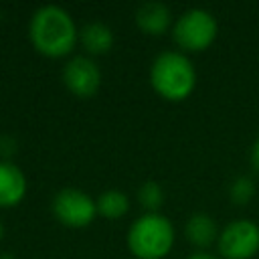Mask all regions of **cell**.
<instances>
[{
	"mask_svg": "<svg viewBox=\"0 0 259 259\" xmlns=\"http://www.w3.org/2000/svg\"><path fill=\"white\" fill-rule=\"evenodd\" d=\"M30 40L34 49L47 57H65L77 42V26L73 16L55 4L40 6L30 18Z\"/></svg>",
	"mask_w": 259,
	"mask_h": 259,
	"instance_id": "6da1fadb",
	"label": "cell"
},
{
	"mask_svg": "<svg viewBox=\"0 0 259 259\" xmlns=\"http://www.w3.org/2000/svg\"><path fill=\"white\" fill-rule=\"evenodd\" d=\"M150 83L162 97L170 101H182L194 89L196 71L184 53L164 51L152 61Z\"/></svg>",
	"mask_w": 259,
	"mask_h": 259,
	"instance_id": "7a4b0ae2",
	"label": "cell"
},
{
	"mask_svg": "<svg viewBox=\"0 0 259 259\" xmlns=\"http://www.w3.org/2000/svg\"><path fill=\"white\" fill-rule=\"evenodd\" d=\"M127 245L138 259H162L174 245V227L164 214L144 212L132 223Z\"/></svg>",
	"mask_w": 259,
	"mask_h": 259,
	"instance_id": "3957f363",
	"label": "cell"
},
{
	"mask_svg": "<svg viewBox=\"0 0 259 259\" xmlns=\"http://www.w3.org/2000/svg\"><path fill=\"white\" fill-rule=\"evenodd\" d=\"M172 34L180 49L204 51L217 36V20L204 8H190L178 16Z\"/></svg>",
	"mask_w": 259,
	"mask_h": 259,
	"instance_id": "277c9868",
	"label": "cell"
},
{
	"mask_svg": "<svg viewBox=\"0 0 259 259\" xmlns=\"http://www.w3.org/2000/svg\"><path fill=\"white\" fill-rule=\"evenodd\" d=\"M51 208H53V214L57 217V221H61L65 227H73V229L89 225L97 214L95 200L79 188L59 190L53 198Z\"/></svg>",
	"mask_w": 259,
	"mask_h": 259,
	"instance_id": "5b68a950",
	"label": "cell"
},
{
	"mask_svg": "<svg viewBox=\"0 0 259 259\" xmlns=\"http://www.w3.org/2000/svg\"><path fill=\"white\" fill-rule=\"evenodd\" d=\"M217 245L225 259H251L259 249V227L247 219L233 221L219 233Z\"/></svg>",
	"mask_w": 259,
	"mask_h": 259,
	"instance_id": "8992f818",
	"label": "cell"
},
{
	"mask_svg": "<svg viewBox=\"0 0 259 259\" xmlns=\"http://www.w3.org/2000/svg\"><path fill=\"white\" fill-rule=\"evenodd\" d=\"M63 81L77 97H91L101 85V71L89 57H73L63 67Z\"/></svg>",
	"mask_w": 259,
	"mask_h": 259,
	"instance_id": "52a82bcc",
	"label": "cell"
},
{
	"mask_svg": "<svg viewBox=\"0 0 259 259\" xmlns=\"http://www.w3.org/2000/svg\"><path fill=\"white\" fill-rule=\"evenodd\" d=\"M26 194V178L24 172L8 162L0 160V206L8 208L18 204Z\"/></svg>",
	"mask_w": 259,
	"mask_h": 259,
	"instance_id": "ba28073f",
	"label": "cell"
},
{
	"mask_svg": "<svg viewBox=\"0 0 259 259\" xmlns=\"http://www.w3.org/2000/svg\"><path fill=\"white\" fill-rule=\"evenodd\" d=\"M170 20H172L170 8L164 2H158V0L144 2L136 10V22L148 34H162V32H166L168 26H170Z\"/></svg>",
	"mask_w": 259,
	"mask_h": 259,
	"instance_id": "9c48e42d",
	"label": "cell"
},
{
	"mask_svg": "<svg viewBox=\"0 0 259 259\" xmlns=\"http://www.w3.org/2000/svg\"><path fill=\"white\" fill-rule=\"evenodd\" d=\"M79 38L91 55H101L107 53L113 45V32L107 24L103 22H89L79 30Z\"/></svg>",
	"mask_w": 259,
	"mask_h": 259,
	"instance_id": "30bf717a",
	"label": "cell"
},
{
	"mask_svg": "<svg viewBox=\"0 0 259 259\" xmlns=\"http://www.w3.org/2000/svg\"><path fill=\"white\" fill-rule=\"evenodd\" d=\"M186 237L196 247H208L219 239L217 223L204 212L192 214L188 219V223H186Z\"/></svg>",
	"mask_w": 259,
	"mask_h": 259,
	"instance_id": "8fae6325",
	"label": "cell"
},
{
	"mask_svg": "<svg viewBox=\"0 0 259 259\" xmlns=\"http://www.w3.org/2000/svg\"><path fill=\"white\" fill-rule=\"evenodd\" d=\"M97 204V214L105 217V219H119L130 210V198L125 192L121 190H105L99 194V198L95 200Z\"/></svg>",
	"mask_w": 259,
	"mask_h": 259,
	"instance_id": "7c38bea8",
	"label": "cell"
},
{
	"mask_svg": "<svg viewBox=\"0 0 259 259\" xmlns=\"http://www.w3.org/2000/svg\"><path fill=\"white\" fill-rule=\"evenodd\" d=\"M138 198H140L142 206L148 208V212H156L162 206V202H164V192H162L160 184H156V182L150 180V182H146V184L140 186Z\"/></svg>",
	"mask_w": 259,
	"mask_h": 259,
	"instance_id": "4fadbf2b",
	"label": "cell"
},
{
	"mask_svg": "<svg viewBox=\"0 0 259 259\" xmlns=\"http://www.w3.org/2000/svg\"><path fill=\"white\" fill-rule=\"evenodd\" d=\"M253 190H255V186H253L251 178L239 176V178L231 184V198H233L235 202H247V200L253 196Z\"/></svg>",
	"mask_w": 259,
	"mask_h": 259,
	"instance_id": "5bb4252c",
	"label": "cell"
},
{
	"mask_svg": "<svg viewBox=\"0 0 259 259\" xmlns=\"http://www.w3.org/2000/svg\"><path fill=\"white\" fill-rule=\"evenodd\" d=\"M251 162H253V166L259 170V140L255 142V146H253V150H251Z\"/></svg>",
	"mask_w": 259,
	"mask_h": 259,
	"instance_id": "9a60e30c",
	"label": "cell"
},
{
	"mask_svg": "<svg viewBox=\"0 0 259 259\" xmlns=\"http://www.w3.org/2000/svg\"><path fill=\"white\" fill-rule=\"evenodd\" d=\"M188 259H217V257H214V255H210V253H202V251H200V253L190 255Z\"/></svg>",
	"mask_w": 259,
	"mask_h": 259,
	"instance_id": "2e32d148",
	"label": "cell"
},
{
	"mask_svg": "<svg viewBox=\"0 0 259 259\" xmlns=\"http://www.w3.org/2000/svg\"><path fill=\"white\" fill-rule=\"evenodd\" d=\"M0 259H16V257H14V255H10V253H2V255H0Z\"/></svg>",
	"mask_w": 259,
	"mask_h": 259,
	"instance_id": "e0dca14e",
	"label": "cell"
},
{
	"mask_svg": "<svg viewBox=\"0 0 259 259\" xmlns=\"http://www.w3.org/2000/svg\"><path fill=\"white\" fill-rule=\"evenodd\" d=\"M2 237H4V225H2V221H0V241H2Z\"/></svg>",
	"mask_w": 259,
	"mask_h": 259,
	"instance_id": "ac0fdd59",
	"label": "cell"
}]
</instances>
